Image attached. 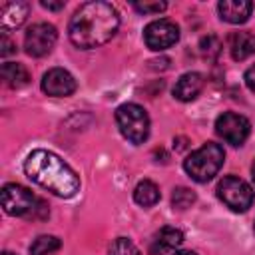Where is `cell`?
Masks as SVG:
<instances>
[{"label":"cell","mask_w":255,"mask_h":255,"mask_svg":"<svg viewBox=\"0 0 255 255\" xmlns=\"http://www.w3.org/2000/svg\"><path fill=\"white\" fill-rule=\"evenodd\" d=\"M0 201H2L4 211L8 215H16V217L34 215V211L40 205L36 195L20 183H6L0 191Z\"/></svg>","instance_id":"5b68a950"},{"label":"cell","mask_w":255,"mask_h":255,"mask_svg":"<svg viewBox=\"0 0 255 255\" xmlns=\"http://www.w3.org/2000/svg\"><path fill=\"white\" fill-rule=\"evenodd\" d=\"M253 231H255V225H253Z\"/></svg>","instance_id":"f1b7e54d"},{"label":"cell","mask_w":255,"mask_h":255,"mask_svg":"<svg viewBox=\"0 0 255 255\" xmlns=\"http://www.w3.org/2000/svg\"><path fill=\"white\" fill-rule=\"evenodd\" d=\"M60 245H62V241L56 235H40L32 241L30 255H50V253L58 251Z\"/></svg>","instance_id":"ac0fdd59"},{"label":"cell","mask_w":255,"mask_h":255,"mask_svg":"<svg viewBox=\"0 0 255 255\" xmlns=\"http://www.w3.org/2000/svg\"><path fill=\"white\" fill-rule=\"evenodd\" d=\"M110 255H141V251L129 239L118 237L110 247Z\"/></svg>","instance_id":"ffe728a7"},{"label":"cell","mask_w":255,"mask_h":255,"mask_svg":"<svg viewBox=\"0 0 255 255\" xmlns=\"http://www.w3.org/2000/svg\"><path fill=\"white\" fill-rule=\"evenodd\" d=\"M229 52L233 56V60H247L249 56L255 54V34L241 30V32H233L229 36Z\"/></svg>","instance_id":"9a60e30c"},{"label":"cell","mask_w":255,"mask_h":255,"mask_svg":"<svg viewBox=\"0 0 255 255\" xmlns=\"http://www.w3.org/2000/svg\"><path fill=\"white\" fill-rule=\"evenodd\" d=\"M145 46L153 52H161L179 40V28L171 20H153L143 30Z\"/></svg>","instance_id":"9c48e42d"},{"label":"cell","mask_w":255,"mask_h":255,"mask_svg":"<svg viewBox=\"0 0 255 255\" xmlns=\"http://www.w3.org/2000/svg\"><path fill=\"white\" fill-rule=\"evenodd\" d=\"M251 177H253V183H255V161H253V167H251Z\"/></svg>","instance_id":"4316f807"},{"label":"cell","mask_w":255,"mask_h":255,"mask_svg":"<svg viewBox=\"0 0 255 255\" xmlns=\"http://www.w3.org/2000/svg\"><path fill=\"white\" fill-rule=\"evenodd\" d=\"M183 243V233L175 227H161L151 241V255H165V253H173L179 245Z\"/></svg>","instance_id":"4fadbf2b"},{"label":"cell","mask_w":255,"mask_h":255,"mask_svg":"<svg viewBox=\"0 0 255 255\" xmlns=\"http://www.w3.org/2000/svg\"><path fill=\"white\" fill-rule=\"evenodd\" d=\"M217 10H219L221 20L229 24H243L249 20L253 12V4L247 0H221L217 4Z\"/></svg>","instance_id":"7c38bea8"},{"label":"cell","mask_w":255,"mask_h":255,"mask_svg":"<svg viewBox=\"0 0 255 255\" xmlns=\"http://www.w3.org/2000/svg\"><path fill=\"white\" fill-rule=\"evenodd\" d=\"M30 12V4L28 2H4L0 6V28L2 32H10L16 30L24 24V20L28 18Z\"/></svg>","instance_id":"8fae6325"},{"label":"cell","mask_w":255,"mask_h":255,"mask_svg":"<svg viewBox=\"0 0 255 255\" xmlns=\"http://www.w3.org/2000/svg\"><path fill=\"white\" fill-rule=\"evenodd\" d=\"M42 6L48 8V10H60V8H64L66 4H64V2H48V0H42Z\"/></svg>","instance_id":"d4e9b609"},{"label":"cell","mask_w":255,"mask_h":255,"mask_svg":"<svg viewBox=\"0 0 255 255\" xmlns=\"http://www.w3.org/2000/svg\"><path fill=\"white\" fill-rule=\"evenodd\" d=\"M219 48H221V44H219V40L215 36H207V38L201 40V52L207 58H215L219 54Z\"/></svg>","instance_id":"7402d4cb"},{"label":"cell","mask_w":255,"mask_h":255,"mask_svg":"<svg viewBox=\"0 0 255 255\" xmlns=\"http://www.w3.org/2000/svg\"><path fill=\"white\" fill-rule=\"evenodd\" d=\"M223 161H225L223 147L219 143L207 141L187 155V159L183 161V169L193 181L205 183V181L213 179V175H217Z\"/></svg>","instance_id":"3957f363"},{"label":"cell","mask_w":255,"mask_h":255,"mask_svg":"<svg viewBox=\"0 0 255 255\" xmlns=\"http://www.w3.org/2000/svg\"><path fill=\"white\" fill-rule=\"evenodd\" d=\"M133 199L141 207H151L159 201V187L149 179H141L133 189Z\"/></svg>","instance_id":"e0dca14e"},{"label":"cell","mask_w":255,"mask_h":255,"mask_svg":"<svg viewBox=\"0 0 255 255\" xmlns=\"http://www.w3.org/2000/svg\"><path fill=\"white\" fill-rule=\"evenodd\" d=\"M171 255H195L193 251H173Z\"/></svg>","instance_id":"484cf974"},{"label":"cell","mask_w":255,"mask_h":255,"mask_svg":"<svg viewBox=\"0 0 255 255\" xmlns=\"http://www.w3.org/2000/svg\"><path fill=\"white\" fill-rule=\"evenodd\" d=\"M76 88H78V84H76L74 76L64 68H52L42 76V90L48 96L64 98V96L74 94Z\"/></svg>","instance_id":"30bf717a"},{"label":"cell","mask_w":255,"mask_h":255,"mask_svg":"<svg viewBox=\"0 0 255 255\" xmlns=\"http://www.w3.org/2000/svg\"><path fill=\"white\" fill-rule=\"evenodd\" d=\"M116 122L122 135L131 143H143L149 135L147 112L137 104H122L116 110Z\"/></svg>","instance_id":"277c9868"},{"label":"cell","mask_w":255,"mask_h":255,"mask_svg":"<svg viewBox=\"0 0 255 255\" xmlns=\"http://www.w3.org/2000/svg\"><path fill=\"white\" fill-rule=\"evenodd\" d=\"M203 84H205V80H203L201 74H197V72H187V74H183V76L175 82V86H173V96H175L179 102H191V100H195V98L201 94Z\"/></svg>","instance_id":"5bb4252c"},{"label":"cell","mask_w":255,"mask_h":255,"mask_svg":"<svg viewBox=\"0 0 255 255\" xmlns=\"http://www.w3.org/2000/svg\"><path fill=\"white\" fill-rule=\"evenodd\" d=\"M56 40H58V32H56V28L52 24L36 22L26 30V36H24L26 54L34 56V58H42V56L52 52Z\"/></svg>","instance_id":"52a82bcc"},{"label":"cell","mask_w":255,"mask_h":255,"mask_svg":"<svg viewBox=\"0 0 255 255\" xmlns=\"http://www.w3.org/2000/svg\"><path fill=\"white\" fill-rule=\"evenodd\" d=\"M0 48H2V50H0V54H2V56H8V54H12V52H14V44H12V42L6 38V34H4V32H2Z\"/></svg>","instance_id":"603a6c76"},{"label":"cell","mask_w":255,"mask_h":255,"mask_svg":"<svg viewBox=\"0 0 255 255\" xmlns=\"http://www.w3.org/2000/svg\"><path fill=\"white\" fill-rule=\"evenodd\" d=\"M133 8L141 14H159L167 8V4L165 2H135Z\"/></svg>","instance_id":"44dd1931"},{"label":"cell","mask_w":255,"mask_h":255,"mask_svg":"<svg viewBox=\"0 0 255 255\" xmlns=\"http://www.w3.org/2000/svg\"><path fill=\"white\" fill-rule=\"evenodd\" d=\"M215 131L217 135L231 143V145H243V141L249 137V131H251V124L245 116H239V114H233V112H225L217 118L215 122Z\"/></svg>","instance_id":"ba28073f"},{"label":"cell","mask_w":255,"mask_h":255,"mask_svg":"<svg viewBox=\"0 0 255 255\" xmlns=\"http://www.w3.org/2000/svg\"><path fill=\"white\" fill-rule=\"evenodd\" d=\"M245 84H247V88L251 92H255V64L245 72Z\"/></svg>","instance_id":"cb8c5ba5"},{"label":"cell","mask_w":255,"mask_h":255,"mask_svg":"<svg viewBox=\"0 0 255 255\" xmlns=\"http://www.w3.org/2000/svg\"><path fill=\"white\" fill-rule=\"evenodd\" d=\"M0 74H2V80L6 86L18 90V88H24L28 86L30 82V74L28 70L22 66V64H16V62H4L2 68H0Z\"/></svg>","instance_id":"2e32d148"},{"label":"cell","mask_w":255,"mask_h":255,"mask_svg":"<svg viewBox=\"0 0 255 255\" xmlns=\"http://www.w3.org/2000/svg\"><path fill=\"white\" fill-rule=\"evenodd\" d=\"M217 197L237 213H243L253 203V189L239 177L227 175L217 183Z\"/></svg>","instance_id":"8992f818"},{"label":"cell","mask_w":255,"mask_h":255,"mask_svg":"<svg viewBox=\"0 0 255 255\" xmlns=\"http://www.w3.org/2000/svg\"><path fill=\"white\" fill-rule=\"evenodd\" d=\"M2 255H14V253H10V251H4V253H2Z\"/></svg>","instance_id":"83f0119b"},{"label":"cell","mask_w":255,"mask_h":255,"mask_svg":"<svg viewBox=\"0 0 255 255\" xmlns=\"http://www.w3.org/2000/svg\"><path fill=\"white\" fill-rule=\"evenodd\" d=\"M26 175L58 197H72L80 189V177L76 171L54 151L34 149L24 161Z\"/></svg>","instance_id":"7a4b0ae2"},{"label":"cell","mask_w":255,"mask_h":255,"mask_svg":"<svg viewBox=\"0 0 255 255\" xmlns=\"http://www.w3.org/2000/svg\"><path fill=\"white\" fill-rule=\"evenodd\" d=\"M171 203H173L175 209L183 211V209H187V207H191L195 203V193L191 189H187V187H177L171 193Z\"/></svg>","instance_id":"d6986e66"},{"label":"cell","mask_w":255,"mask_h":255,"mask_svg":"<svg viewBox=\"0 0 255 255\" xmlns=\"http://www.w3.org/2000/svg\"><path fill=\"white\" fill-rule=\"evenodd\" d=\"M120 26L118 10L108 2L82 4L68 24V36L76 48L92 50L110 42Z\"/></svg>","instance_id":"6da1fadb"}]
</instances>
